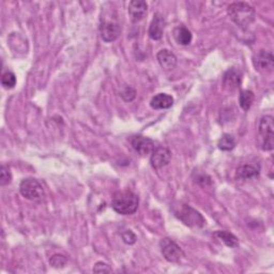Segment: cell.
<instances>
[{
  "mask_svg": "<svg viewBox=\"0 0 274 274\" xmlns=\"http://www.w3.org/2000/svg\"><path fill=\"white\" fill-rule=\"evenodd\" d=\"M217 146L223 151H230L233 150L236 146V140L235 137L230 134H224L220 140L217 142Z\"/></svg>",
  "mask_w": 274,
  "mask_h": 274,
  "instance_id": "20",
  "label": "cell"
},
{
  "mask_svg": "<svg viewBox=\"0 0 274 274\" xmlns=\"http://www.w3.org/2000/svg\"><path fill=\"white\" fill-rule=\"evenodd\" d=\"M135 94H136L135 90L131 88V87H128V88H126V90L122 92L121 96L124 98L126 101H132L133 98L135 97Z\"/></svg>",
  "mask_w": 274,
  "mask_h": 274,
  "instance_id": "26",
  "label": "cell"
},
{
  "mask_svg": "<svg viewBox=\"0 0 274 274\" xmlns=\"http://www.w3.org/2000/svg\"><path fill=\"white\" fill-rule=\"evenodd\" d=\"M163 34H164V18L160 13H156L150 23L148 35L152 40H161Z\"/></svg>",
  "mask_w": 274,
  "mask_h": 274,
  "instance_id": "13",
  "label": "cell"
},
{
  "mask_svg": "<svg viewBox=\"0 0 274 274\" xmlns=\"http://www.w3.org/2000/svg\"><path fill=\"white\" fill-rule=\"evenodd\" d=\"M157 59H158L161 67L166 71H170V70L175 69L177 65L176 56H175V55L168 49L160 51L157 55Z\"/></svg>",
  "mask_w": 274,
  "mask_h": 274,
  "instance_id": "14",
  "label": "cell"
},
{
  "mask_svg": "<svg viewBox=\"0 0 274 274\" xmlns=\"http://www.w3.org/2000/svg\"><path fill=\"white\" fill-rule=\"evenodd\" d=\"M19 192L29 201H40L44 196V189L42 184L34 178H27L21 181L19 184Z\"/></svg>",
  "mask_w": 274,
  "mask_h": 274,
  "instance_id": "3",
  "label": "cell"
},
{
  "mask_svg": "<svg viewBox=\"0 0 274 274\" xmlns=\"http://www.w3.org/2000/svg\"><path fill=\"white\" fill-rule=\"evenodd\" d=\"M171 159L170 151L165 147H157L152 151V155L150 158L151 166L155 169H160L168 165Z\"/></svg>",
  "mask_w": 274,
  "mask_h": 274,
  "instance_id": "8",
  "label": "cell"
},
{
  "mask_svg": "<svg viewBox=\"0 0 274 274\" xmlns=\"http://www.w3.org/2000/svg\"><path fill=\"white\" fill-rule=\"evenodd\" d=\"M128 12L133 23H139L147 15L148 5L144 0H133L129 4Z\"/></svg>",
  "mask_w": 274,
  "mask_h": 274,
  "instance_id": "9",
  "label": "cell"
},
{
  "mask_svg": "<svg viewBox=\"0 0 274 274\" xmlns=\"http://www.w3.org/2000/svg\"><path fill=\"white\" fill-rule=\"evenodd\" d=\"M175 213L179 220L190 227H202L205 224V218L203 215L188 205H181Z\"/></svg>",
  "mask_w": 274,
  "mask_h": 274,
  "instance_id": "4",
  "label": "cell"
},
{
  "mask_svg": "<svg viewBox=\"0 0 274 274\" xmlns=\"http://www.w3.org/2000/svg\"><path fill=\"white\" fill-rule=\"evenodd\" d=\"M173 104V97L166 93L156 94L151 98L150 106L153 109H167L170 108Z\"/></svg>",
  "mask_w": 274,
  "mask_h": 274,
  "instance_id": "15",
  "label": "cell"
},
{
  "mask_svg": "<svg viewBox=\"0 0 274 274\" xmlns=\"http://www.w3.org/2000/svg\"><path fill=\"white\" fill-rule=\"evenodd\" d=\"M173 38L180 45H189L192 42V32L183 26H179L173 30Z\"/></svg>",
  "mask_w": 274,
  "mask_h": 274,
  "instance_id": "16",
  "label": "cell"
},
{
  "mask_svg": "<svg viewBox=\"0 0 274 274\" xmlns=\"http://www.w3.org/2000/svg\"><path fill=\"white\" fill-rule=\"evenodd\" d=\"M253 63L256 70L258 71H272L274 67V58L271 52L259 51L253 57Z\"/></svg>",
  "mask_w": 274,
  "mask_h": 274,
  "instance_id": "10",
  "label": "cell"
},
{
  "mask_svg": "<svg viewBox=\"0 0 274 274\" xmlns=\"http://www.w3.org/2000/svg\"><path fill=\"white\" fill-rule=\"evenodd\" d=\"M227 13L229 18L237 26L243 29L253 24L256 17L255 9L246 3H234L229 5L227 8Z\"/></svg>",
  "mask_w": 274,
  "mask_h": 274,
  "instance_id": "1",
  "label": "cell"
},
{
  "mask_svg": "<svg viewBox=\"0 0 274 274\" xmlns=\"http://www.w3.org/2000/svg\"><path fill=\"white\" fill-rule=\"evenodd\" d=\"M215 236L229 247H237L239 244L238 238L234 234L227 232V230H218Z\"/></svg>",
  "mask_w": 274,
  "mask_h": 274,
  "instance_id": "18",
  "label": "cell"
},
{
  "mask_svg": "<svg viewBox=\"0 0 274 274\" xmlns=\"http://www.w3.org/2000/svg\"><path fill=\"white\" fill-rule=\"evenodd\" d=\"M121 237H122L123 242L127 243V244H134L136 242V240H137L135 234L132 232V230H130V229L124 230V232L121 234Z\"/></svg>",
  "mask_w": 274,
  "mask_h": 274,
  "instance_id": "24",
  "label": "cell"
},
{
  "mask_svg": "<svg viewBox=\"0 0 274 274\" xmlns=\"http://www.w3.org/2000/svg\"><path fill=\"white\" fill-rule=\"evenodd\" d=\"M242 83V73L237 69H229L223 76V86L226 90L234 91Z\"/></svg>",
  "mask_w": 274,
  "mask_h": 274,
  "instance_id": "12",
  "label": "cell"
},
{
  "mask_svg": "<svg viewBox=\"0 0 274 274\" xmlns=\"http://www.w3.org/2000/svg\"><path fill=\"white\" fill-rule=\"evenodd\" d=\"M259 133L262 136V149L271 151L274 147V122L272 116L267 115L261 117Z\"/></svg>",
  "mask_w": 274,
  "mask_h": 274,
  "instance_id": "5",
  "label": "cell"
},
{
  "mask_svg": "<svg viewBox=\"0 0 274 274\" xmlns=\"http://www.w3.org/2000/svg\"><path fill=\"white\" fill-rule=\"evenodd\" d=\"M259 170L252 165H242L236 171V178L240 180H247L258 177Z\"/></svg>",
  "mask_w": 274,
  "mask_h": 274,
  "instance_id": "17",
  "label": "cell"
},
{
  "mask_svg": "<svg viewBox=\"0 0 274 274\" xmlns=\"http://www.w3.org/2000/svg\"><path fill=\"white\" fill-rule=\"evenodd\" d=\"M12 180V176H11V172L9 168H7L5 165L2 166V170H0V184L3 186L7 185Z\"/></svg>",
  "mask_w": 274,
  "mask_h": 274,
  "instance_id": "23",
  "label": "cell"
},
{
  "mask_svg": "<svg viewBox=\"0 0 274 274\" xmlns=\"http://www.w3.org/2000/svg\"><path fill=\"white\" fill-rule=\"evenodd\" d=\"M138 196L131 191H121L114 195L112 201L113 209L122 215L135 213L138 208Z\"/></svg>",
  "mask_w": 274,
  "mask_h": 274,
  "instance_id": "2",
  "label": "cell"
},
{
  "mask_svg": "<svg viewBox=\"0 0 274 274\" xmlns=\"http://www.w3.org/2000/svg\"><path fill=\"white\" fill-rule=\"evenodd\" d=\"M161 252L167 261L178 262L184 255L182 248L169 238H164L160 241Z\"/></svg>",
  "mask_w": 274,
  "mask_h": 274,
  "instance_id": "6",
  "label": "cell"
},
{
  "mask_svg": "<svg viewBox=\"0 0 274 274\" xmlns=\"http://www.w3.org/2000/svg\"><path fill=\"white\" fill-rule=\"evenodd\" d=\"M131 142H132V147L134 150L140 156H147L149 153H152V151L157 148L156 142L151 138L145 136H135L132 138Z\"/></svg>",
  "mask_w": 274,
  "mask_h": 274,
  "instance_id": "11",
  "label": "cell"
},
{
  "mask_svg": "<svg viewBox=\"0 0 274 274\" xmlns=\"http://www.w3.org/2000/svg\"><path fill=\"white\" fill-rule=\"evenodd\" d=\"M255 100V95L253 91L251 90H242L239 95V104L243 111H248V109L253 105Z\"/></svg>",
  "mask_w": 274,
  "mask_h": 274,
  "instance_id": "19",
  "label": "cell"
},
{
  "mask_svg": "<svg viewBox=\"0 0 274 274\" xmlns=\"http://www.w3.org/2000/svg\"><path fill=\"white\" fill-rule=\"evenodd\" d=\"M67 258H65L63 255H60V254H56V255H54L49 262H51V265L54 267V268H63L65 266V264H67Z\"/></svg>",
  "mask_w": 274,
  "mask_h": 274,
  "instance_id": "22",
  "label": "cell"
},
{
  "mask_svg": "<svg viewBox=\"0 0 274 274\" xmlns=\"http://www.w3.org/2000/svg\"><path fill=\"white\" fill-rule=\"evenodd\" d=\"M100 34L104 42H113L121 34V26L116 19H104L100 25Z\"/></svg>",
  "mask_w": 274,
  "mask_h": 274,
  "instance_id": "7",
  "label": "cell"
},
{
  "mask_svg": "<svg viewBox=\"0 0 274 274\" xmlns=\"http://www.w3.org/2000/svg\"><path fill=\"white\" fill-rule=\"evenodd\" d=\"M93 272L95 273H111L112 268L103 261H98L93 267Z\"/></svg>",
  "mask_w": 274,
  "mask_h": 274,
  "instance_id": "25",
  "label": "cell"
},
{
  "mask_svg": "<svg viewBox=\"0 0 274 274\" xmlns=\"http://www.w3.org/2000/svg\"><path fill=\"white\" fill-rule=\"evenodd\" d=\"M2 84L7 89H12L16 85V76L13 72L7 71L3 74L2 78Z\"/></svg>",
  "mask_w": 274,
  "mask_h": 274,
  "instance_id": "21",
  "label": "cell"
}]
</instances>
